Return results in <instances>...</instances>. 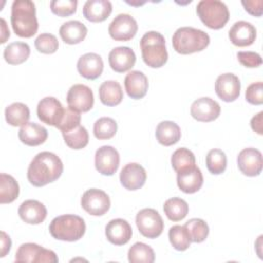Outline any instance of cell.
<instances>
[{
	"instance_id": "obj_14",
	"label": "cell",
	"mask_w": 263,
	"mask_h": 263,
	"mask_svg": "<svg viewBox=\"0 0 263 263\" xmlns=\"http://www.w3.org/2000/svg\"><path fill=\"white\" fill-rule=\"evenodd\" d=\"M215 91L224 102L235 101L240 93V81L233 73H224L217 77Z\"/></svg>"
},
{
	"instance_id": "obj_26",
	"label": "cell",
	"mask_w": 263,
	"mask_h": 263,
	"mask_svg": "<svg viewBox=\"0 0 263 263\" xmlns=\"http://www.w3.org/2000/svg\"><path fill=\"white\" fill-rule=\"evenodd\" d=\"M48 137L47 129L36 122H28L21 126L18 139L28 146H38L43 144Z\"/></svg>"
},
{
	"instance_id": "obj_18",
	"label": "cell",
	"mask_w": 263,
	"mask_h": 263,
	"mask_svg": "<svg viewBox=\"0 0 263 263\" xmlns=\"http://www.w3.org/2000/svg\"><path fill=\"white\" fill-rule=\"evenodd\" d=\"M107 239L115 246H123L129 241L133 229L129 223L124 219H113L105 227Z\"/></svg>"
},
{
	"instance_id": "obj_19",
	"label": "cell",
	"mask_w": 263,
	"mask_h": 263,
	"mask_svg": "<svg viewBox=\"0 0 263 263\" xmlns=\"http://www.w3.org/2000/svg\"><path fill=\"white\" fill-rule=\"evenodd\" d=\"M257 36L256 28L249 22H235L228 32V37L232 44L243 47L254 43Z\"/></svg>"
},
{
	"instance_id": "obj_30",
	"label": "cell",
	"mask_w": 263,
	"mask_h": 263,
	"mask_svg": "<svg viewBox=\"0 0 263 263\" xmlns=\"http://www.w3.org/2000/svg\"><path fill=\"white\" fill-rule=\"evenodd\" d=\"M30 46L26 42L15 41L9 43L3 51L4 60L10 65H18L28 60L30 55Z\"/></svg>"
},
{
	"instance_id": "obj_39",
	"label": "cell",
	"mask_w": 263,
	"mask_h": 263,
	"mask_svg": "<svg viewBox=\"0 0 263 263\" xmlns=\"http://www.w3.org/2000/svg\"><path fill=\"white\" fill-rule=\"evenodd\" d=\"M117 123L111 117H101L93 124V135L99 140H108L115 136Z\"/></svg>"
},
{
	"instance_id": "obj_36",
	"label": "cell",
	"mask_w": 263,
	"mask_h": 263,
	"mask_svg": "<svg viewBox=\"0 0 263 263\" xmlns=\"http://www.w3.org/2000/svg\"><path fill=\"white\" fill-rule=\"evenodd\" d=\"M191 241L202 242L209 235L210 229L206 222L199 218H192L184 225Z\"/></svg>"
},
{
	"instance_id": "obj_8",
	"label": "cell",
	"mask_w": 263,
	"mask_h": 263,
	"mask_svg": "<svg viewBox=\"0 0 263 263\" xmlns=\"http://www.w3.org/2000/svg\"><path fill=\"white\" fill-rule=\"evenodd\" d=\"M58 256L51 250L42 248L34 242H26L18 247L15 253V262H35V263H57Z\"/></svg>"
},
{
	"instance_id": "obj_2",
	"label": "cell",
	"mask_w": 263,
	"mask_h": 263,
	"mask_svg": "<svg viewBox=\"0 0 263 263\" xmlns=\"http://www.w3.org/2000/svg\"><path fill=\"white\" fill-rule=\"evenodd\" d=\"M10 22L17 36L24 38L34 36L38 30L34 2L31 0H14L11 5Z\"/></svg>"
},
{
	"instance_id": "obj_46",
	"label": "cell",
	"mask_w": 263,
	"mask_h": 263,
	"mask_svg": "<svg viewBox=\"0 0 263 263\" xmlns=\"http://www.w3.org/2000/svg\"><path fill=\"white\" fill-rule=\"evenodd\" d=\"M242 6L246 11L255 16H261L263 12V1L262 0H253V1H241Z\"/></svg>"
},
{
	"instance_id": "obj_25",
	"label": "cell",
	"mask_w": 263,
	"mask_h": 263,
	"mask_svg": "<svg viewBox=\"0 0 263 263\" xmlns=\"http://www.w3.org/2000/svg\"><path fill=\"white\" fill-rule=\"evenodd\" d=\"M82 12L89 22H103L111 14L112 3L109 0H87L83 5Z\"/></svg>"
},
{
	"instance_id": "obj_6",
	"label": "cell",
	"mask_w": 263,
	"mask_h": 263,
	"mask_svg": "<svg viewBox=\"0 0 263 263\" xmlns=\"http://www.w3.org/2000/svg\"><path fill=\"white\" fill-rule=\"evenodd\" d=\"M196 13L206 27L214 30L223 28L229 20L227 5L219 0L199 1L196 5Z\"/></svg>"
},
{
	"instance_id": "obj_41",
	"label": "cell",
	"mask_w": 263,
	"mask_h": 263,
	"mask_svg": "<svg viewBox=\"0 0 263 263\" xmlns=\"http://www.w3.org/2000/svg\"><path fill=\"white\" fill-rule=\"evenodd\" d=\"M35 47L39 52L50 54L58 50L59 41L57 37L50 33H42L35 39Z\"/></svg>"
},
{
	"instance_id": "obj_22",
	"label": "cell",
	"mask_w": 263,
	"mask_h": 263,
	"mask_svg": "<svg viewBox=\"0 0 263 263\" xmlns=\"http://www.w3.org/2000/svg\"><path fill=\"white\" fill-rule=\"evenodd\" d=\"M177 184L181 191L191 194L197 192L202 184V173L196 165L177 173Z\"/></svg>"
},
{
	"instance_id": "obj_5",
	"label": "cell",
	"mask_w": 263,
	"mask_h": 263,
	"mask_svg": "<svg viewBox=\"0 0 263 263\" xmlns=\"http://www.w3.org/2000/svg\"><path fill=\"white\" fill-rule=\"evenodd\" d=\"M84 220L72 214L61 215L53 218L49 224V232L51 236L59 240L76 241L85 233Z\"/></svg>"
},
{
	"instance_id": "obj_28",
	"label": "cell",
	"mask_w": 263,
	"mask_h": 263,
	"mask_svg": "<svg viewBox=\"0 0 263 263\" xmlns=\"http://www.w3.org/2000/svg\"><path fill=\"white\" fill-rule=\"evenodd\" d=\"M99 97L101 102L106 106H116L123 99L121 85L115 80L104 81L99 87Z\"/></svg>"
},
{
	"instance_id": "obj_3",
	"label": "cell",
	"mask_w": 263,
	"mask_h": 263,
	"mask_svg": "<svg viewBox=\"0 0 263 263\" xmlns=\"http://www.w3.org/2000/svg\"><path fill=\"white\" fill-rule=\"evenodd\" d=\"M174 49L181 54L203 50L210 44V36L202 30L192 27H181L172 37Z\"/></svg>"
},
{
	"instance_id": "obj_29",
	"label": "cell",
	"mask_w": 263,
	"mask_h": 263,
	"mask_svg": "<svg viewBox=\"0 0 263 263\" xmlns=\"http://www.w3.org/2000/svg\"><path fill=\"white\" fill-rule=\"evenodd\" d=\"M155 136L159 144L163 146H172L181 139V129L176 122L165 120L158 123Z\"/></svg>"
},
{
	"instance_id": "obj_11",
	"label": "cell",
	"mask_w": 263,
	"mask_h": 263,
	"mask_svg": "<svg viewBox=\"0 0 263 263\" xmlns=\"http://www.w3.org/2000/svg\"><path fill=\"white\" fill-rule=\"evenodd\" d=\"M65 113V108L62 106L61 102L53 97H45L37 105V115L38 118L52 126H58L63 119Z\"/></svg>"
},
{
	"instance_id": "obj_4",
	"label": "cell",
	"mask_w": 263,
	"mask_h": 263,
	"mask_svg": "<svg viewBox=\"0 0 263 263\" xmlns=\"http://www.w3.org/2000/svg\"><path fill=\"white\" fill-rule=\"evenodd\" d=\"M142 58L144 63L151 68L162 67L168 58L165 47V39L156 31H149L140 40Z\"/></svg>"
},
{
	"instance_id": "obj_16",
	"label": "cell",
	"mask_w": 263,
	"mask_h": 263,
	"mask_svg": "<svg viewBox=\"0 0 263 263\" xmlns=\"http://www.w3.org/2000/svg\"><path fill=\"white\" fill-rule=\"evenodd\" d=\"M237 165L243 175L258 176L262 171V153L256 148H245L238 153Z\"/></svg>"
},
{
	"instance_id": "obj_1",
	"label": "cell",
	"mask_w": 263,
	"mask_h": 263,
	"mask_svg": "<svg viewBox=\"0 0 263 263\" xmlns=\"http://www.w3.org/2000/svg\"><path fill=\"white\" fill-rule=\"evenodd\" d=\"M64 170L61 158L52 152L42 151L34 156L29 164L27 178L36 187H42L58 180Z\"/></svg>"
},
{
	"instance_id": "obj_13",
	"label": "cell",
	"mask_w": 263,
	"mask_h": 263,
	"mask_svg": "<svg viewBox=\"0 0 263 263\" xmlns=\"http://www.w3.org/2000/svg\"><path fill=\"white\" fill-rule=\"evenodd\" d=\"M119 153L112 146H102L95 154V165L97 171L104 176H112L119 166Z\"/></svg>"
},
{
	"instance_id": "obj_27",
	"label": "cell",
	"mask_w": 263,
	"mask_h": 263,
	"mask_svg": "<svg viewBox=\"0 0 263 263\" xmlns=\"http://www.w3.org/2000/svg\"><path fill=\"white\" fill-rule=\"evenodd\" d=\"M59 33L65 43L77 44L84 40L87 34V28L79 21H69L60 27Z\"/></svg>"
},
{
	"instance_id": "obj_49",
	"label": "cell",
	"mask_w": 263,
	"mask_h": 263,
	"mask_svg": "<svg viewBox=\"0 0 263 263\" xmlns=\"http://www.w3.org/2000/svg\"><path fill=\"white\" fill-rule=\"evenodd\" d=\"M1 43H5L6 40L10 36V32L6 26V22L4 18H1Z\"/></svg>"
},
{
	"instance_id": "obj_10",
	"label": "cell",
	"mask_w": 263,
	"mask_h": 263,
	"mask_svg": "<svg viewBox=\"0 0 263 263\" xmlns=\"http://www.w3.org/2000/svg\"><path fill=\"white\" fill-rule=\"evenodd\" d=\"M138 31L137 21L127 13H120L110 23L108 32L116 41H128Z\"/></svg>"
},
{
	"instance_id": "obj_38",
	"label": "cell",
	"mask_w": 263,
	"mask_h": 263,
	"mask_svg": "<svg viewBox=\"0 0 263 263\" xmlns=\"http://www.w3.org/2000/svg\"><path fill=\"white\" fill-rule=\"evenodd\" d=\"M168 239L171 245L177 251H186L192 242L184 226L174 225L168 230Z\"/></svg>"
},
{
	"instance_id": "obj_17",
	"label": "cell",
	"mask_w": 263,
	"mask_h": 263,
	"mask_svg": "<svg viewBox=\"0 0 263 263\" xmlns=\"http://www.w3.org/2000/svg\"><path fill=\"white\" fill-rule=\"evenodd\" d=\"M120 183L127 190H138L144 186L147 173L139 163L130 162L125 164L120 172Z\"/></svg>"
},
{
	"instance_id": "obj_23",
	"label": "cell",
	"mask_w": 263,
	"mask_h": 263,
	"mask_svg": "<svg viewBox=\"0 0 263 263\" xmlns=\"http://www.w3.org/2000/svg\"><path fill=\"white\" fill-rule=\"evenodd\" d=\"M17 213L24 222L33 225L42 223L47 216L45 205L36 199H28L22 202Z\"/></svg>"
},
{
	"instance_id": "obj_40",
	"label": "cell",
	"mask_w": 263,
	"mask_h": 263,
	"mask_svg": "<svg viewBox=\"0 0 263 263\" xmlns=\"http://www.w3.org/2000/svg\"><path fill=\"white\" fill-rule=\"evenodd\" d=\"M173 168L178 173L195 165V156L192 151L187 148L177 149L171 158Z\"/></svg>"
},
{
	"instance_id": "obj_34",
	"label": "cell",
	"mask_w": 263,
	"mask_h": 263,
	"mask_svg": "<svg viewBox=\"0 0 263 263\" xmlns=\"http://www.w3.org/2000/svg\"><path fill=\"white\" fill-rule=\"evenodd\" d=\"M128 261L130 263H152L155 260V254L153 249L144 243L136 242L128 250Z\"/></svg>"
},
{
	"instance_id": "obj_20",
	"label": "cell",
	"mask_w": 263,
	"mask_h": 263,
	"mask_svg": "<svg viewBox=\"0 0 263 263\" xmlns=\"http://www.w3.org/2000/svg\"><path fill=\"white\" fill-rule=\"evenodd\" d=\"M108 61L112 70L118 73H123L135 66L136 54L128 46H118L109 52Z\"/></svg>"
},
{
	"instance_id": "obj_37",
	"label": "cell",
	"mask_w": 263,
	"mask_h": 263,
	"mask_svg": "<svg viewBox=\"0 0 263 263\" xmlns=\"http://www.w3.org/2000/svg\"><path fill=\"white\" fill-rule=\"evenodd\" d=\"M205 164L211 174L220 175L227 166L226 154L221 149H212L206 154Z\"/></svg>"
},
{
	"instance_id": "obj_35",
	"label": "cell",
	"mask_w": 263,
	"mask_h": 263,
	"mask_svg": "<svg viewBox=\"0 0 263 263\" xmlns=\"http://www.w3.org/2000/svg\"><path fill=\"white\" fill-rule=\"evenodd\" d=\"M63 137L66 145L69 148L75 150L84 148L88 144L89 140L88 133L86 128L82 125H78L69 132L63 133Z\"/></svg>"
},
{
	"instance_id": "obj_33",
	"label": "cell",
	"mask_w": 263,
	"mask_h": 263,
	"mask_svg": "<svg viewBox=\"0 0 263 263\" xmlns=\"http://www.w3.org/2000/svg\"><path fill=\"white\" fill-rule=\"evenodd\" d=\"M163 211L166 217L174 222L183 220L189 211L188 203L180 197H172L165 200L163 204Z\"/></svg>"
},
{
	"instance_id": "obj_32",
	"label": "cell",
	"mask_w": 263,
	"mask_h": 263,
	"mask_svg": "<svg viewBox=\"0 0 263 263\" xmlns=\"http://www.w3.org/2000/svg\"><path fill=\"white\" fill-rule=\"evenodd\" d=\"M20 193V186L15 179L7 174L0 175V203H10L14 201Z\"/></svg>"
},
{
	"instance_id": "obj_44",
	"label": "cell",
	"mask_w": 263,
	"mask_h": 263,
	"mask_svg": "<svg viewBox=\"0 0 263 263\" xmlns=\"http://www.w3.org/2000/svg\"><path fill=\"white\" fill-rule=\"evenodd\" d=\"M246 100L252 105L263 103V83L261 81L250 84L246 89Z\"/></svg>"
},
{
	"instance_id": "obj_45",
	"label": "cell",
	"mask_w": 263,
	"mask_h": 263,
	"mask_svg": "<svg viewBox=\"0 0 263 263\" xmlns=\"http://www.w3.org/2000/svg\"><path fill=\"white\" fill-rule=\"evenodd\" d=\"M236 57L238 62L248 68H256L262 64L261 55L255 51H238Z\"/></svg>"
},
{
	"instance_id": "obj_48",
	"label": "cell",
	"mask_w": 263,
	"mask_h": 263,
	"mask_svg": "<svg viewBox=\"0 0 263 263\" xmlns=\"http://www.w3.org/2000/svg\"><path fill=\"white\" fill-rule=\"evenodd\" d=\"M10 248H11L10 237L4 231H1V253H0V257L2 258L7 253H9Z\"/></svg>"
},
{
	"instance_id": "obj_43",
	"label": "cell",
	"mask_w": 263,
	"mask_h": 263,
	"mask_svg": "<svg viewBox=\"0 0 263 263\" xmlns=\"http://www.w3.org/2000/svg\"><path fill=\"white\" fill-rule=\"evenodd\" d=\"M80 120H81V115L79 112L71 109L70 107L65 109V113L63 116V119L61 120L60 124L57 126L62 134L69 132L73 129L74 127L80 125Z\"/></svg>"
},
{
	"instance_id": "obj_31",
	"label": "cell",
	"mask_w": 263,
	"mask_h": 263,
	"mask_svg": "<svg viewBox=\"0 0 263 263\" xmlns=\"http://www.w3.org/2000/svg\"><path fill=\"white\" fill-rule=\"evenodd\" d=\"M30 110L26 104L15 102L5 108L6 122L12 126H23L28 123Z\"/></svg>"
},
{
	"instance_id": "obj_15",
	"label": "cell",
	"mask_w": 263,
	"mask_h": 263,
	"mask_svg": "<svg viewBox=\"0 0 263 263\" xmlns=\"http://www.w3.org/2000/svg\"><path fill=\"white\" fill-rule=\"evenodd\" d=\"M221 107L213 99L209 97H202L195 100L190 108L191 116L201 122H210L217 119L220 115Z\"/></svg>"
},
{
	"instance_id": "obj_12",
	"label": "cell",
	"mask_w": 263,
	"mask_h": 263,
	"mask_svg": "<svg viewBox=\"0 0 263 263\" xmlns=\"http://www.w3.org/2000/svg\"><path fill=\"white\" fill-rule=\"evenodd\" d=\"M92 90L84 84L72 85L67 93L68 107L77 112H87L93 106Z\"/></svg>"
},
{
	"instance_id": "obj_42",
	"label": "cell",
	"mask_w": 263,
	"mask_h": 263,
	"mask_svg": "<svg viewBox=\"0 0 263 263\" xmlns=\"http://www.w3.org/2000/svg\"><path fill=\"white\" fill-rule=\"evenodd\" d=\"M76 0H53L50 2V9L52 13L59 16H69L76 12Z\"/></svg>"
},
{
	"instance_id": "obj_21",
	"label": "cell",
	"mask_w": 263,
	"mask_h": 263,
	"mask_svg": "<svg viewBox=\"0 0 263 263\" xmlns=\"http://www.w3.org/2000/svg\"><path fill=\"white\" fill-rule=\"evenodd\" d=\"M104 69V63L98 53L87 52L81 55L77 62L78 73L89 80L97 79L101 76Z\"/></svg>"
},
{
	"instance_id": "obj_24",
	"label": "cell",
	"mask_w": 263,
	"mask_h": 263,
	"mask_svg": "<svg viewBox=\"0 0 263 263\" xmlns=\"http://www.w3.org/2000/svg\"><path fill=\"white\" fill-rule=\"evenodd\" d=\"M124 87L128 97L135 100L142 99L146 96L149 82L147 76L138 70L130 71L124 78Z\"/></svg>"
},
{
	"instance_id": "obj_47",
	"label": "cell",
	"mask_w": 263,
	"mask_h": 263,
	"mask_svg": "<svg viewBox=\"0 0 263 263\" xmlns=\"http://www.w3.org/2000/svg\"><path fill=\"white\" fill-rule=\"evenodd\" d=\"M262 116L263 111L259 112L257 115L253 116L251 119V127L254 132H256L259 135L263 134V127H262Z\"/></svg>"
},
{
	"instance_id": "obj_7",
	"label": "cell",
	"mask_w": 263,
	"mask_h": 263,
	"mask_svg": "<svg viewBox=\"0 0 263 263\" xmlns=\"http://www.w3.org/2000/svg\"><path fill=\"white\" fill-rule=\"evenodd\" d=\"M136 224L140 233L147 238H156L163 231V220L154 209H143L136 216Z\"/></svg>"
},
{
	"instance_id": "obj_9",
	"label": "cell",
	"mask_w": 263,
	"mask_h": 263,
	"mask_svg": "<svg viewBox=\"0 0 263 263\" xmlns=\"http://www.w3.org/2000/svg\"><path fill=\"white\" fill-rule=\"evenodd\" d=\"M110 198L108 194L97 188L86 190L81 197V206L92 216H102L110 209Z\"/></svg>"
}]
</instances>
